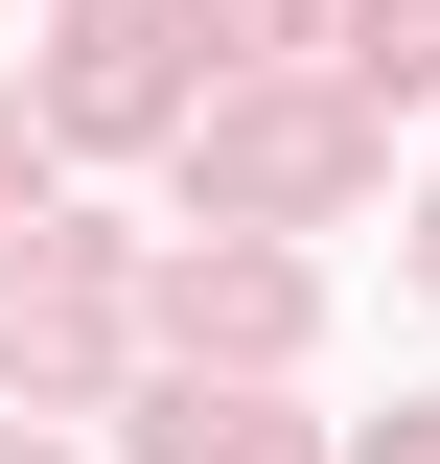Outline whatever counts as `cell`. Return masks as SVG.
Wrapping results in <instances>:
<instances>
[{"mask_svg":"<svg viewBox=\"0 0 440 464\" xmlns=\"http://www.w3.org/2000/svg\"><path fill=\"white\" fill-rule=\"evenodd\" d=\"M139 464H278L255 395H139Z\"/></svg>","mask_w":440,"mask_h":464,"instance_id":"obj_3","label":"cell"},{"mask_svg":"<svg viewBox=\"0 0 440 464\" xmlns=\"http://www.w3.org/2000/svg\"><path fill=\"white\" fill-rule=\"evenodd\" d=\"M348 70L371 93H440V0H348Z\"/></svg>","mask_w":440,"mask_h":464,"instance_id":"obj_4","label":"cell"},{"mask_svg":"<svg viewBox=\"0 0 440 464\" xmlns=\"http://www.w3.org/2000/svg\"><path fill=\"white\" fill-rule=\"evenodd\" d=\"M0 464H47V441H0Z\"/></svg>","mask_w":440,"mask_h":464,"instance_id":"obj_6","label":"cell"},{"mask_svg":"<svg viewBox=\"0 0 440 464\" xmlns=\"http://www.w3.org/2000/svg\"><path fill=\"white\" fill-rule=\"evenodd\" d=\"M163 325H186V348H301V279H278V256H186Z\"/></svg>","mask_w":440,"mask_h":464,"instance_id":"obj_2","label":"cell"},{"mask_svg":"<svg viewBox=\"0 0 440 464\" xmlns=\"http://www.w3.org/2000/svg\"><path fill=\"white\" fill-rule=\"evenodd\" d=\"M93 256H70V232H47V256H0V372H93Z\"/></svg>","mask_w":440,"mask_h":464,"instance_id":"obj_1","label":"cell"},{"mask_svg":"<svg viewBox=\"0 0 440 464\" xmlns=\"http://www.w3.org/2000/svg\"><path fill=\"white\" fill-rule=\"evenodd\" d=\"M348 464H440V418H371V441H348Z\"/></svg>","mask_w":440,"mask_h":464,"instance_id":"obj_5","label":"cell"}]
</instances>
